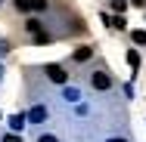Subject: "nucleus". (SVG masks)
<instances>
[{"instance_id": "nucleus-1", "label": "nucleus", "mask_w": 146, "mask_h": 142, "mask_svg": "<svg viewBox=\"0 0 146 142\" xmlns=\"http://www.w3.org/2000/svg\"><path fill=\"white\" fill-rule=\"evenodd\" d=\"M16 9L19 12H44L47 0H16Z\"/></svg>"}, {"instance_id": "nucleus-2", "label": "nucleus", "mask_w": 146, "mask_h": 142, "mask_svg": "<svg viewBox=\"0 0 146 142\" xmlns=\"http://www.w3.org/2000/svg\"><path fill=\"white\" fill-rule=\"evenodd\" d=\"M90 84H93V90H109V86H112V77L103 74V71H96V74L90 77Z\"/></svg>"}, {"instance_id": "nucleus-3", "label": "nucleus", "mask_w": 146, "mask_h": 142, "mask_svg": "<svg viewBox=\"0 0 146 142\" xmlns=\"http://www.w3.org/2000/svg\"><path fill=\"white\" fill-rule=\"evenodd\" d=\"M47 74H50V80H53V84H65V77H68L59 65H47Z\"/></svg>"}, {"instance_id": "nucleus-4", "label": "nucleus", "mask_w": 146, "mask_h": 142, "mask_svg": "<svg viewBox=\"0 0 146 142\" xmlns=\"http://www.w3.org/2000/svg\"><path fill=\"white\" fill-rule=\"evenodd\" d=\"M28 120L31 124H44V120H47V108H44V105H34L31 114H28Z\"/></svg>"}, {"instance_id": "nucleus-5", "label": "nucleus", "mask_w": 146, "mask_h": 142, "mask_svg": "<svg viewBox=\"0 0 146 142\" xmlns=\"http://www.w3.org/2000/svg\"><path fill=\"white\" fill-rule=\"evenodd\" d=\"M22 127H25V114H13V117H9V130H13V133H19Z\"/></svg>"}, {"instance_id": "nucleus-6", "label": "nucleus", "mask_w": 146, "mask_h": 142, "mask_svg": "<svg viewBox=\"0 0 146 142\" xmlns=\"http://www.w3.org/2000/svg\"><path fill=\"white\" fill-rule=\"evenodd\" d=\"M62 96H65L68 102H78V99H81V90H78V86H65V93H62Z\"/></svg>"}, {"instance_id": "nucleus-7", "label": "nucleus", "mask_w": 146, "mask_h": 142, "mask_svg": "<svg viewBox=\"0 0 146 142\" xmlns=\"http://www.w3.org/2000/svg\"><path fill=\"white\" fill-rule=\"evenodd\" d=\"M75 59H78V62H87L90 59V46H78V50H75Z\"/></svg>"}, {"instance_id": "nucleus-8", "label": "nucleus", "mask_w": 146, "mask_h": 142, "mask_svg": "<svg viewBox=\"0 0 146 142\" xmlns=\"http://www.w3.org/2000/svg\"><path fill=\"white\" fill-rule=\"evenodd\" d=\"M25 28H28L31 34H40V22H37V19H28V22H25Z\"/></svg>"}, {"instance_id": "nucleus-9", "label": "nucleus", "mask_w": 146, "mask_h": 142, "mask_svg": "<svg viewBox=\"0 0 146 142\" xmlns=\"http://www.w3.org/2000/svg\"><path fill=\"white\" fill-rule=\"evenodd\" d=\"M134 43H146V31H134Z\"/></svg>"}, {"instance_id": "nucleus-10", "label": "nucleus", "mask_w": 146, "mask_h": 142, "mask_svg": "<svg viewBox=\"0 0 146 142\" xmlns=\"http://www.w3.org/2000/svg\"><path fill=\"white\" fill-rule=\"evenodd\" d=\"M127 62H131V65L137 68V65H140V56H137V53H127Z\"/></svg>"}, {"instance_id": "nucleus-11", "label": "nucleus", "mask_w": 146, "mask_h": 142, "mask_svg": "<svg viewBox=\"0 0 146 142\" xmlns=\"http://www.w3.org/2000/svg\"><path fill=\"white\" fill-rule=\"evenodd\" d=\"M3 142H22V139H19L16 133H6V136H3Z\"/></svg>"}, {"instance_id": "nucleus-12", "label": "nucleus", "mask_w": 146, "mask_h": 142, "mask_svg": "<svg viewBox=\"0 0 146 142\" xmlns=\"http://www.w3.org/2000/svg\"><path fill=\"white\" fill-rule=\"evenodd\" d=\"M37 142H56V136H50V133H47V136H40Z\"/></svg>"}, {"instance_id": "nucleus-13", "label": "nucleus", "mask_w": 146, "mask_h": 142, "mask_svg": "<svg viewBox=\"0 0 146 142\" xmlns=\"http://www.w3.org/2000/svg\"><path fill=\"white\" fill-rule=\"evenodd\" d=\"M3 53H6V43H3V40H0V56H3Z\"/></svg>"}, {"instance_id": "nucleus-14", "label": "nucleus", "mask_w": 146, "mask_h": 142, "mask_svg": "<svg viewBox=\"0 0 146 142\" xmlns=\"http://www.w3.org/2000/svg\"><path fill=\"white\" fill-rule=\"evenodd\" d=\"M109 142H124V139H109Z\"/></svg>"}, {"instance_id": "nucleus-15", "label": "nucleus", "mask_w": 146, "mask_h": 142, "mask_svg": "<svg viewBox=\"0 0 146 142\" xmlns=\"http://www.w3.org/2000/svg\"><path fill=\"white\" fill-rule=\"evenodd\" d=\"M0 74H3V68H0Z\"/></svg>"}]
</instances>
